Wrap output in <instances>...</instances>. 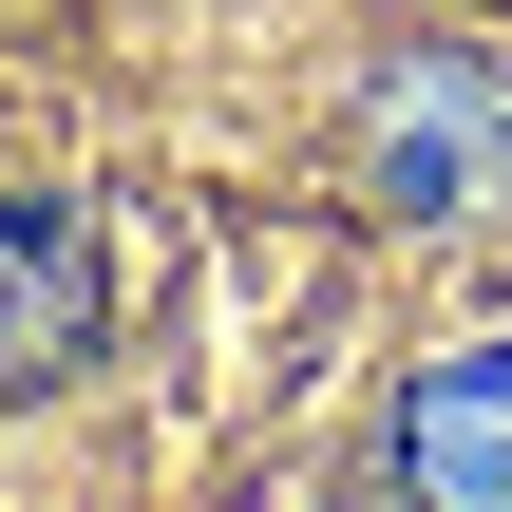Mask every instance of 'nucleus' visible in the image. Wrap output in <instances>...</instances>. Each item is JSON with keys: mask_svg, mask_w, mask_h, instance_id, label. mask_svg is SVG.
<instances>
[{"mask_svg": "<svg viewBox=\"0 0 512 512\" xmlns=\"http://www.w3.org/2000/svg\"><path fill=\"white\" fill-rule=\"evenodd\" d=\"M342 152H361V190L399 228H494L512 209V57H475V38L380 57L361 114H342Z\"/></svg>", "mask_w": 512, "mask_h": 512, "instance_id": "f257e3e1", "label": "nucleus"}, {"mask_svg": "<svg viewBox=\"0 0 512 512\" xmlns=\"http://www.w3.org/2000/svg\"><path fill=\"white\" fill-rule=\"evenodd\" d=\"M95 342H114V247H95V209L0 190V399H57Z\"/></svg>", "mask_w": 512, "mask_h": 512, "instance_id": "f03ea898", "label": "nucleus"}, {"mask_svg": "<svg viewBox=\"0 0 512 512\" xmlns=\"http://www.w3.org/2000/svg\"><path fill=\"white\" fill-rule=\"evenodd\" d=\"M380 494H418V512H512V342H456V361L399 380Z\"/></svg>", "mask_w": 512, "mask_h": 512, "instance_id": "7ed1b4c3", "label": "nucleus"}]
</instances>
